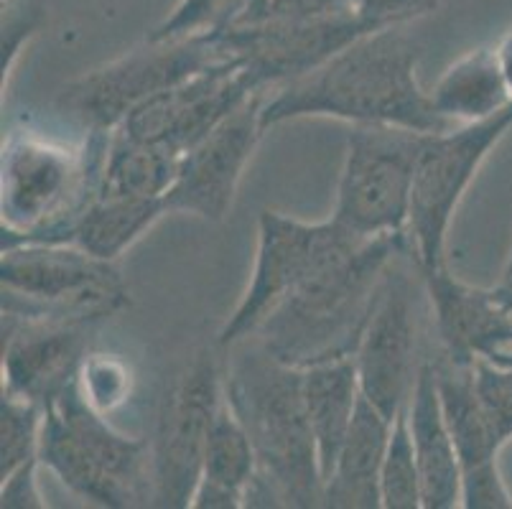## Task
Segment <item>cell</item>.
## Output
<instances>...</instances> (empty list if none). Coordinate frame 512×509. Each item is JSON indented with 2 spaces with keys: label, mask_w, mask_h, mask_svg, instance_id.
Segmentation results:
<instances>
[{
  "label": "cell",
  "mask_w": 512,
  "mask_h": 509,
  "mask_svg": "<svg viewBox=\"0 0 512 509\" xmlns=\"http://www.w3.org/2000/svg\"><path fill=\"white\" fill-rule=\"evenodd\" d=\"M423 44L408 26L370 31L327 64L265 92L263 128L304 118H332L352 125H395L418 133L454 128L431 105L418 82Z\"/></svg>",
  "instance_id": "cell-1"
},
{
  "label": "cell",
  "mask_w": 512,
  "mask_h": 509,
  "mask_svg": "<svg viewBox=\"0 0 512 509\" xmlns=\"http://www.w3.org/2000/svg\"><path fill=\"white\" fill-rule=\"evenodd\" d=\"M225 398L248 431L255 474L245 509L324 507V476L304 403L299 367L281 362L258 336L227 347Z\"/></svg>",
  "instance_id": "cell-2"
},
{
  "label": "cell",
  "mask_w": 512,
  "mask_h": 509,
  "mask_svg": "<svg viewBox=\"0 0 512 509\" xmlns=\"http://www.w3.org/2000/svg\"><path fill=\"white\" fill-rule=\"evenodd\" d=\"M406 250L408 235L360 240L283 298L253 336L299 370L355 357L385 270Z\"/></svg>",
  "instance_id": "cell-3"
},
{
  "label": "cell",
  "mask_w": 512,
  "mask_h": 509,
  "mask_svg": "<svg viewBox=\"0 0 512 509\" xmlns=\"http://www.w3.org/2000/svg\"><path fill=\"white\" fill-rule=\"evenodd\" d=\"M113 130H85L64 143L36 130H11L0 161L3 247L69 242L74 224L102 191Z\"/></svg>",
  "instance_id": "cell-4"
},
{
  "label": "cell",
  "mask_w": 512,
  "mask_h": 509,
  "mask_svg": "<svg viewBox=\"0 0 512 509\" xmlns=\"http://www.w3.org/2000/svg\"><path fill=\"white\" fill-rule=\"evenodd\" d=\"M39 459L69 492L97 507H153L151 443L110 426L77 380L46 405Z\"/></svg>",
  "instance_id": "cell-5"
},
{
  "label": "cell",
  "mask_w": 512,
  "mask_h": 509,
  "mask_svg": "<svg viewBox=\"0 0 512 509\" xmlns=\"http://www.w3.org/2000/svg\"><path fill=\"white\" fill-rule=\"evenodd\" d=\"M3 314L100 321L130 306L128 286L113 260L72 242L3 247Z\"/></svg>",
  "instance_id": "cell-6"
},
{
  "label": "cell",
  "mask_w": 512,
  "mask_h": 509,
  "mask_svg": "<svg viewBox=\"0 0 512 509\" xmlns=\"http://www.w3.org/2000/svg\"><path fill=\"white\" fill-rule=\"evenodd\" d=\"M428 133L352 125L332 219L362 240L408 235L413 181Z\"/></svg>",
  "instance_id": "cell-7"
},
{
  "label": "cell",
  "mask_w": 512,
  "mask_h": 509,
  "mask_svg": "<svg viewBox=\"0 0 512 509\" xmlns=\"http://www.w3.org/2000/svg\"><path fill=\"white\" fill-rule=\"evenodd\" d=\"M220 62L227 56L214 39H146L64 84L57 107L85 130H118L143 102Z\"/></svg>",
  "instance_id": "cell-8"
},
{
  "label": "cell",
  "mask_w": 512,
  "mask_h": 509,
  "mask_svg": "<svg viewBox=\"0 0 512 509\" xmlns=\"http://www.w3.org/2000/svg\"><path fill=\"white\" fill-rule=\"evenodd\" d=\"M512 130V105L484 123L428 133L413 181L408 242L418 268L446 265V237L464 194L495 146Z\"/></svg>",
  "instance_id": "cell-9"
},
{
  "label": "cell",
  "mask_w": 512,
  "mask_h": 509,
  "mask_svg": "<svg viewBox=\"0 0 512 509\" xmlns=\"http://www.w3.org/2000/svg\"><path fill=\"white\" fill-rule=\"evenodd\" d=\"M360 240L362 237L349 235L332 217L324 222H304L276 209H263L258 217V250L248 288L235 311L227 316L217 344L227 349L253 336L283 298Z\"/></svg>",
  "instance_id": "cell-10"
},
{
  "label": "cell",
  "mask_w": 512,
  "mask_h": 509,
  "mask_svg": "<svg viewBox=\"0 0 512 509\" xmlns=\"http://www.w3.org/2000/svg\"><path fill=\"white\" fill-rule=\"evenodd\" d=\"M423 273L413 252H400L385 270L375 308L355 352L362 395L390 420L406 408L428 357L423 339Z\"/></svg>",
  "instance_id": "cell-11"
},
{
  "label": "cell",
  "mask_w": 512,
  "mask_h": 509,
  "mask_svg": "<svg viewBox=\"0 0 512 509\" xmlns=\"http://www.w3.org/2000/svg\"><path fill=\"white\" fill-rule=\"evenodd\" d=\"M225 403L220 359L199 352L171 380L156 413L151 443L153 507L186 509L202 476L204 448Z\"/></svg>",
  "instance_id": "cell-12"
},
{
  "label": "cell",
  "mask_w": 512,
  "mask_h": 509,
  "mask_svg": "<svg viewBox=\"0 0 512 509\" xmlns=\"http://www.w3.org/2000/svg\"><path fill=\"white\" fill-rule=\"evenodd\" d=\"M377 28L380 26L360 13L349 11L314 21L232 26L212 39L227 59L240 64L255 90L273 92L293 79L306 77Z\"/></svg>",
  "instance_id": "cell-13"
},
{
  "label": "cell",
  "mask_w": 512,
  "mask_h": 509,
  "mask_svg": "<svg viewBox=\"0 0 512 509\" xmlns=\"http://www.w3.org/2000/svg\"><path fill=\"white\" fill-rule=\"evenodd\" d=\"M255 95L248 74L227 59L143 102L118 130L184 156Z\"/></svg>",
  "instance_id": "cell-14"
},
{
  "label": "cell",
  "mask_w": 512,
  "mask_h": 509,
  "mask_svg": "<svg viewBox=\"0 0 512 509\" xmlns=\"http://www.w3.org/2000/svg\"><path fill=\"white\" fill-rule=\"evenodd\" d=\"M263 100L265 92L255 95L181 156L174 186L164 196L166 212L194 214L207 222H222L230 214L242 174L265 133Z\"/></svg>",
  "instance_id": "cell-15"
},
{
  "label": "cell",
  "mask_w": 512,
  "mask_h": 509,
  "mask_svg": "<svg viewBox=\"0 0 512 509\" xmlns=\"http://www.w3.org/2000/svg\"><path fill=\"white\" fill-rule=\"evenodd\" d=\"M95 326L87 319L3 314V390L46 410L79 377Z\"/></svg>",
  "instance_id": "cell-16"
},
{
  "label": "cell",
  "mask_w": 512,
  "mask_h": 509,
  "mask_svg": "<svg viewBox=\"0 0 512 509\" xmlns=\"http://www.w3.org/2000/svg\"><path fill=\"white\" fill-rule=\"evenodd\" d=\"M434 359L441 405L462 464L464 509H512V492L500 471V451L505 443L492 428L479 403L472 367H462L439 352Z\"/></svg>",
  "instance_id": "cell-17"
},
{
  "label": "cell",
  "mask_w": 512,
  "mask_h": 509,
  "mask_svg": "<svg viewBox=\"0 0 512 509\" xmlns=\"http://www.w3.org/2000/svg\"><path fill=\"white\" fill-rule=\"evenodd\" d=\"M423 273V270H421ZM428 311L446 359L472 367L497 349L512 347V308L495 288H479L462 280L449 265L423 273Z\"/></svg>",
  "instance_id": "cell-18"
},
{
  "label": "cell",
  "mask_w": 512,
  "mask_h": 509,
  "mask_svg": "<svg viewBox=\"0 0 512 509\" xmlns=\"http://www.w3.org/2000/svg\"><path fill=\"white\" fill-rule=\"evenodd\" d=\"M408 423H411L413 451L421 471L423 509L462 507V464L446 423L431 354L423 359L408 398Z\"/></svg>",
  "instance_id": "cell-19"
},
{
  "label": "cell",
  "mask_w": 512,
  "mask_h": 509,
  "mask_svg": "<svg viewBox=\"0 0 512 509\" xmlns=\"http://www.w3.org/2000/svg\"><path fill=\"white\" fill-rule=\"evenodd\" d=\"M393 420L362 395L352 428L342 443L332 474L324 484V507L332 509H377L380 469L388 451Z\"/></svg>",
  "instance_id": "cell-20"
},
{
  "label": "cell",
  "mask_w": 512,
  "mask_h": 509,
  "mask_svg": "<svg viewBox=\"0 0 512 509\" xmlns=\"http://www.w3.org/2000/svg\"><path fill=\"white\" fill-rule=\"evenodd\" d=\"M428 97L449 125L484 123L512 105V90L495 46H477L454 59Z\"/></svg>",
  "instance_id": "cell-21"
},
{
  "label": "cell",
  "mask_w": 512,
  "mask_h": 509,
  "mask_svg": "<svg viewBox=\"0 0 512 509\" xmlns=\"http://www.w3.org/2000/svg\"><path fill=\"white\" fill-rule=\"evenodd\" d=\"M301 380H304L306 415H309V426L316 441L321 476L327 484L357 408H360V372H357L355 357H349L306 367L301 370Z\"/></svg>",
  "instance_id": "cell-22"
},
{
  "label": "cell",
  "mask_w": 512,
  "mask_h": 509,
  "mask_svg": "<svg viewBox=\"0 0 512 509\" xmlns=\"http://www.w3.org/2000/svg\"><path fill=\"white\" fill-rule=\"evenodd\" d=\"M255 474V451L248 431L230 408L222 403L204 448L202 476L194 489L192 509H242L245 489Z\"/></svg>",
  "instance_id": "cell-23"
},
{
  "label": "cell",
  "mask_w": 512,
  "mask_h": 509,
  "mask_svg": "<svg viewBox=\"0 0 512 509\" xmlns=\"http://www.w3.org/2000/svg\"><path fill=\"white\" fill-rule=\"evenodd\" d=\"M166 214L164 199L100 194L74 224L69 242L115 263Z\"/></svg>",
  "instance_id": "cell-24"
},
{
  "label": "cell",
  "mask_w": 512,
  "mask_h": 509,
  "mask_svg": "<svg viewBox=\"0 0 512 509\" xmlns=\"http://www.w3.org/2000/svg\"><path fill=\"white\" fill-rule=\"evenodd\" d=\"M179 161V153L169 148L143 143L123 130H113L100 194L164 199L179 174Z\"/></svg>",
  "instance_id": "cell-25"
},
{
  "label": "cell",
  "mask_w": 512,
  "mask_h": 509,
  "mask_svg": "<svg viewBox=\"0 0 512 509\" xmlns=\"http://www.w3.org/2000/svg\"><path fill=\"white\" fill-rule=\"evenodd\" d=\"M380 497L385 509H423L421 471L413 451L408 405L393 418L388 451L380 469Z\"/></svg>",
  "instance_id": "cell-26"
},
{
  "label": "cell",
  "mask_w": 512,
  "mask_h": 509,
  "mask_svg": "<svg viewBox=\"0 0 512 509\" xmlns=\"http://www.w3.org/2000/svg\"><path fill=\"white\" fill-rule=\"evenodd\" d=\"M44 405L3 390L0 400V476L39 459Z\"/></svg>",
  "instance_id": "cell-27"
},
{
  "label": "cell",
  "mask_w": 512,
  "mask_h": 509,
  "mask_svg": "<svg viewBox=\"0 0 512 509\" xmlns=\"http://www.w3.org/2000/svg\"><path fill=\"white\" fill-rule=\"evenodd\" d=\"M248 3L250 0H179L148 39H212L235 26Z\"/></svg>",
  "instance_id": "cell-28"
},
{
  "label": "cell",
  "mask_w": 512,
  "mask_h": 509,
  "mask_svg": "<svg viewBox=\"0 0 512 509\" xmlns=\"http://www.w3.org/2000/svg\"><path fill=\"white\" fill-rule=\"evenodd\" d=\"M77 382L87 403L102 415H110L120 405L128 403L130 390H133V372L128 362L115 354L90 352L79 370Z\"/></svg>",
  "instance_id": "cell-29"
},
{
  "label": "cell",
  "mask_w": 512,
  "mask_h": 509,
  "mask_svg": "<svg viewBox=\"0 0 512 509\" xmlns=\"http://www.w3.org/2000/svg\"><path fill=\"white\" fill-rule=\"evenodd\" d=\"M349 11H355L349 0H250L235 26L314 21V18L342 16Z\"/></svg>",
  "instance_id": "cell-30"
},
{
  "label": "cell",
  "mask_w": 512,
  "mask_h": 509,
  "mask_svg": "<svg viewBox=\"0 0 512 509\" xmlns=\"http://www.w3.org/2000/svg\"><path fill=\"white\" fill-rule=\"evenodd\" d=\"M362 18L375 26H411L413 21L434 16L444 0H349Z\"/></svg>",
  "instance_id": "cell-31"
},
{
  "label": "cell",
  "mask_w": 512,
  "mask_h": 509,
  "mask_svg": "<svg viewBox=\"0 0 512 509\" xmlns=\"http://www.w3.org/2000/svg\"><path fill=\"white\" fill-rule=\"evenodd\" d=\"M41 26H44V13H41V8L26 6L8 8V11L3 8V84L11 77L21 51L39 34Z\"/></svg>",
  "instance_id": "cell-32"
},
{
  "label": "cell",
  "mask_w": 512,
  "mask_h": 509,
  "mask_svg": "<svg viewBox=\"0 0 512 509\" xmlns=\"http://www.w3.org/2000/svg\"><path fill=\"white\" fill-rule=\"evenodd\" d=\"M41 459H31L0 476V507L3 509H46L44 494L39 489Z\"/></svg>",
  "instance_id": "cell-33"
},
{
  "label": "cell",
  "mask_w": 512,
  "mask_h": 509,
  "mask_svg": "<svg viewBox=\"0 0 512 509\" xmlns=\"http://www.w3.org/2000/svg\"><path fill=\"white\" fill-rule=\"evenodd\" d=\"M495 49H497V59H500L502 72H505V79H507V84H510V90H512V28L507 31L505 36H502L500 41H497Z\"/></svg>",
  "instance_id": "cell-34"
},
{
  "label": "cell",
  "mask_w": 512,
  "mask_h": 509,
  "mask_svg": "<svg viewBox=\"0 0 512 509\" xmlns=\"http://www.w3.org/2000/svg\"><path fill=\"white\" fill-rule=\"evenodd\" d=\"M495 291H497V296H500L502 301L512 308V247H510V255H507L505 268H502L500 280H497Z\"/></svg>",
  "instance_id": "cell-35"
}]
</instances>
